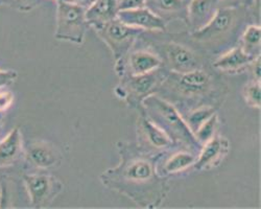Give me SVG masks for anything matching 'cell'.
I'll return each instance as SVG.
<instances>
[{
    "mask_svg": "<svg viewBox=\"0 0 261 209\" xmlns=\"http://www.w3.org/2000/svg\"><path fill=\"white\" fill-rule=\"evenodd\" d=\"M117 150L119 163L101 174L102 184L109 190L124 195L139 207H159L169 192L167 177L158 171L162 154L148 153L137 143L128 141H118Z\"/></svg>",
    "mask_w": 261,
    "mask_h": 209,
    "instance_id": "obj_1",
    "label": "cell"
},
{
    "mask_svg": "<svg viewBox=\"0 0 261 209\" xmlns=\"http://www.w3.org/2000/svg\"><path fill=\"white\" fill-rule=\"evenodd\" d=\"M226 87L204 67L188 72L168 71L156 94L175 106L183 115L202 106L220 107Z\"/></svg>",
    "mask_w": 261,
    "mask_h": 209,
    "instance_id": "obj_2",
    "label": "cell"
},
{
    "mask_svg": "<svg viewBox=\"0 0 261 209\" xmlns=\"http://www.w3.org/2000/svg\"><path fill=\"white\" fill-rule=\"evenodd\" d=\"M248 9L245 6L221 7L202 29L189 33L190 39L201 48L212 54L225 53L227 46L237 45L241 32L248 17Z\"/></svg>",
    "mask_w": 261,
    "mask_h": 209,
    "instance_id": "obj_3",
    "label": "cell"
},
{
    "mask_svg": "<svg viewBox=\"0 0 261 209\" xmlns=\"http://www.w3.org/2000/svg\"><path fill=\"white\" fill-rule=\"evenodd\" d=\"M159 127L175 143L177 148L199 155L202 144L185 122L182 114L172 103L154 93L148 95L139 109Z\"/></svg>",
    "mask_w": 261,
    "mask_h": 209,
    "instance_id": "obj_4",
    "label": "cell"
},
{
    "mask_svg": "<svg viewBox=\"0 0 261 209\" xmlns=\"http://www.w3.org/2000/svg\"><path fill=\"white\" fill-rule=\"evenodd\" d=\"M168 74V70L160 68L140 75H124L115 87V94L129 107L140 109L142 101L150 94L158 91L161 84Z\"/></svg>",
    "mask_w": 261,
    "mask_h": 209,
    "instance_id": "obj_5",
    "label": "cell"
},
{
    "mask_svg": "<svg viewBox=\"0 0 261 209\" xmlns=\"http://www.w3.org/2000/svg\"><path fill=\"white\" fill-rule=\"evenodd\" d=\"M56 3L58 8L55 38L77 45L83 44L88 27L85 18L86 8L67 0H59Z\"/></svg>",
    "mask_w": 261,
    "mask_h": 209,
    "instance_id": "obj_6",
    "label": "cell"
},
{
    "mask_svg": "<svg viewBox=\"0 0 261 209\" xmlns=\"http://www.w3.org/2000/svg\"><path fill=\"white\" fill-rule=\"evenodd\" d=\"M153 50L162 60V66L172 72H188L203 68V59L188 46L175 41H158Z\"/></svg>",
    "mask_w": 261,
    "mask_h": 209,
    "instance_id": "obj_7",
    "label": "cell"
},
{
    "mask_svg": "<svg viewBox=\"0 0 261 209\" xmlns=\"http://www.w3.org/2000/svg\"><path fill=\"white\" fill-rule=\"evenodd\" d=\"M95 32L110 48L115 61L120 60L130 49H133L136 42L144 33L141 29L121 22L118 18L95 30Z\"/></svg>",
    "mask_w": 261,
    "mask_h": 209,
    "instance_id": "obj_8",
    "label": "cell"
},
{
    "mask_svg": "<svg viewBox=\"0 0 261 209\" xmlns=\"http://www.w3.org/2000/svg\"><path fill=\"white\" fill-rule=\"evenodd\" d=\"M32 206L45 208L50 206L63 191L62 182L54 175L46 173H32L23 177Z\"/></svg>",
    "mask_w": 261,
    "mask_h": 209,
    "instance_id": "obj_9",
    "label": "cell"
},
{
    "mask_svg": "<svg viewBox=\"0 0 261 209\" xmlns=\"http://www.w3.org/2000/svg\"><path fill=\"white\" fill-rule=\"evenodd\" d=\"M139 111L140 113L136 122L137 145L139 148L153 154H163L173 148H177L172 140L157 127L143 111Z\"/></svg>",
    "mask_w": 261,
    "mask_h": 209,
    "instance_id": "obj_10",
    "label": "cell"
},
{
    "mask_svg": "<svg viewBox=\"0 0 261 209\" xmlns=\"http://www.w3.org/2000/svg\"><path fill=\"white\" fill-rule=\"evenodd\" d=\"M162 66V60L149 49H130L120 60L115 61V71L119 77L140 75L154 71Z\"/></svg>",
    "mask_w": 261,
    "mask_h": 209,
    "instance_id": "obj_11",
    "label": "cell"
},
{
    "mask_svg": "<svg viewBox=\"0 0 261 209\" xmlns=\"http://www.w3.org/2000/svg\"><path fill=\"white\" fill-rule=\"evenodd\" d=\"M24 157L35 167L47 170L62 162V154L57 146L46 140H33L24 145Z\"/></svg>",
    "mask_w": 261,
    "mask_h": 209,
    "instance_id": "obj_12",
    "label": "cell"
},
{
    "mask_svg": "<svg viewBox=\"0 0 261 209\" xmlns=\"http://www.w3.org/2000/svg\"><path fill=\"white\" fill-rule=\"evenodd\" d=\"M229 141L225 137L216 134L213 138L202 145L197 160L192 165L193 170L204 171L213 169L224 160L229 153Z\"/></svg>",
    "mask_w": 261,
    "mask_h": 209,
    "instance_id": "obj_13",
    "label": "cell"
},
{
    "mask_svg": "<svg viewBox=\"0 0 261 209\" xmlns=\"http://www.w3.org/2000/svg\"><path fill=\"white\" fill-rule=\"evenodd\" d=\"M117 18L121 22L150 33H166L167 28L164 21L146 7L119 11Z\"/></svg>",
    "mask_w": 261,
    "mask_h": 209,
    "instance_id": "obj_14",
    "label": "cell"
},
{
    "mask_svg": "<svg viewBox=\"0 0 261 209\" xmlns=\"http://www.w3.org/2000/svg\"><path fill=\"white\" fill-rule=\"evenodd\" d=\"M197 157V155L188 150L173 148L161 155L158 162V171L163 177L182 173L192 167Z\"/></svg>",
    "mask_w": 261,
    "mask_h": 209,
    "instance_id": "obj_15",
    "label": "cell"
},
{
    "mask_svg": "<svg viewBox=\"0 0 261 209\" xmlns=\"http://www.w3.org/2000/svg\"><path fill=\"white\" fill-rule=\"evenodd\" d=\"M221 8L220 0H190L187 3V28L189 33L206 25Z\"/></svg>",
    "mask_w": 261,
    "mask_h": 209,
    "instance_id": "obj_16",
    "label": "cell"
},
{
    "mask_svg": "<svg viewBox=\"0 0 261 209\" xmlns=\"http://www.w3.org/2000/svg\"><path fill=\"white\" fill-rule=\"evenodd\" d=\"M145 7L161 18L165 24L181 21L187 27L186 0H146Z\"/></svg>",
    "mask_w": 261,
    "mask_h": 209,
    "instance_id": "obj_17",
    "label": "cell"
},
{
    "mask_svg": "<svg viewBox=\"0 0 261 209\" xmlns=\"http://www.w3.org/2000/svg\"><path fill=\"white\" fill-rule=\"evenodd\" d=\"M118 12L117 0H92L85 11L86 22L95 31L116 19Z\"/></svg>",
    "mask_w": 261,
    "mask_h": 209,
    "instance_id": "obj_18",
    "label": "cell"
},
{
    "mask_svg": "<svg viewBox=\"0 0 261 209\" xmlns=\"http://www.w3.org/2000/svg\"><path fill=\"white\" fill-rule=\"evenodd\" d=\"M256 57L247 54L243 47L237 44L221 54L212 63V66L220 71L233 72L247 68Z\"/></svg>",
    "mask_w": 261,
    "mask_h": 209,
    "instance_id": "obj_19",
    "label": "cell"
},
{
    "mask_svg": "<svg viewBox=\"0 0 261 209\" xmlns=\"http://www.w3.org/2000/svg\"><path fill=\"white\" fill-rule=\"evenodd\" d=\"M24 156V144L19 128L13 129L0 141V167L9 166Z\"/></svg>",
    "mask_w": 261,
    "mask_h": 209,
    "instance_id": "obj_20",
    "label": "cell"
},
{
    "mask_svg": "<svg viewBox=\"0 0 261 209\" xmlns=\"http://www.w3.org/2000/svg\"><path fill=\"white\" fill-rule=\"evenodd\" d=\"M260 42L261 28L258 24L247 25L239 37V45L253 57L260 56Z\"/></svg>",
    "mask_w": 261,
    "mask_h": 209,
    "instance_id": "obj_21",
    "label": "cell"
},
{
    "mask_svg": "<svg viewBox=\"0 0 261 209\" xmlns=\"http://www.w3.org/2000/svg\"><path fill=\"white\" fill-rule=\"evenodd\" d=\"M219 108L220 107L216 106H202L188 111L182 116L188 127L190 128V130L192 131V133L194 134L195 131H197L208 118H210L213 114L216 113Z\"/></svg>",
    "mask_w": 261,
    "mask_h": 209,
    "instance_id": "obj_22",
    "label": "cell"
},
{
    "mask_svg": "<svg viewBox=\"0 0 261 209\" xmlns=\"http://www.w3.org/2000/svg\"><path fill=\"white\" fill-rule=\"evenodd\" d=\"M217 129H219V116L215 113L195 131L194 136L203 145L217 134Z\"/></svg>",
    "mask_w": 261,
    "mask_h": 209,
    "instance_id": "obj_23",
    "label": "cell"
},
{
    "mask_svg": "<svg viewBox=\"0 0 261 209\" xmlns=\"http://www.w3.org/2000/svg\"><path fill=\"white\" fill-rule=\"evenodd\" d=\"M243 95L248 106L259 109L261 106V86L260 81L251 80L243 89Z\"/></svg>",
    "mask_w": 261,
    "mask_h": 209,
    "instance_id": "obj_24",
    "label": "cell"
},
{
    "mask_svg": "<svg viewBox=\"0 0 261 209\" xmlns=\"http://www.w3.org/2000/svg\"><path fill=\"white\" fill-rule=\"evenodd\" d=\"M42 0H0V4L7 5L20 12H30L41 4Z\"/></svg>",
    "mask_w": 261,
    "mask_h": 209,
    "instance_id": "obj_25",
    "label": "cell"
},
{
    "mask_svg": "<svg viewBox=\"0 0 261 209\" xmlns=\"http://www.w3.org/2000/svg\"><path fill=\"white\" fill-rule=\"evenodd\" d=\"M118 11L133 10L145 7L146 0H117Z\"/></svg>",
    "mask_w": 261,
    "mask_h": 209,
    "instance_id": "obj_26",
    "label": "cell"
},
{
    "mask_svg": "<svg viewBox=\"0 0 261 209\" xmlns=\"http://www.w3.org/2000/svg\"><path fill=\"white\" fill-rule=\"evenodd\" d=\"M18 77V73L14 70L0 69V88L11 85Z\"/></svg>",
    "mask_w": 261,
    "mask_h": 209,
    "instance_id": "obj_27",
    "label": "cell"
},
{
    "mask_svg": "<svg viewBox=\"0 0 261 209\" xmlns=\"http://www.w3.org/2000/svg\"><path fill=\"white\" fill-rule=\"evenodd\" d=\"M13 102V94L10 91L0 92V111L7 110Z\"/></svg>",
    "mask_w": 261,
    "mask_h": 209,
    "instance_id": "obj_28",
    "label": "cell"
},
{
    "mask_svg": "<svg viewBox=\"0 0 261 209\" xmlns=\"http://www.w3.org/2000/svg\"><path fill=\"white\" fill-rule=\"evenodd\" d=\"M260 63H261L260 56H258L251 62V64L248 66L252 72L253 80H256V81H260Z\"/></svg>",
    "mask_w": 261,
    "mask_h": 209,
    "instance_id": "obj_29",
    "label": "cell"
},
{
    "mask_svg": "<svg viewBox=\"0 0 261 209\" xmlns=\"http://www.w3.org/2000/svg\"><path fill=\"white\" fill-rule=\"evenodd\" d=\"M72 3H75V4H77V5H81V6H83V7H85V8H87L88 7L91 3H92V0H71Z\"/></svg>",
    "mask_w": 261,
    "mask_h": 209,
    "instance_id": "obj_30",
    "label": "cell"
},
{
    "mask_svg": "<svg viewBox=\"0 0 261 209\" xmlns=\"http://www.w3.org/2000/svg\"><path fill=\"white\" fill-rule=\"evenodd\" d=\"M255 3L256 0H244V6L247 8H251Z\"/></svg>",
    "mask_w": 261,
    "mask_h": 209,
    "instance_id": "obj_31",
    "label": "cell"
},
{
    "mask_svg": "<svg viewBox=\"0 0 261 209\" xmlns=\"http://www.w3.org/2000/svg\"><path fill=\"white\" fill-rule=\"evenodd\" d=\"M4 114L2 113V111H0V131H2V128H3V124H4Z\"/></svg>",
    "mask_w": 261,
    "mask_h": 209,
    "instance_id": "obj_32",
    "label": "cell"
},
{
    "mask_svg": "<svg viewBox=\"0 0 261 209\" xmlns=\"http://www.w3.org/2000/svg\"><path fill=\"white\" fill-rule=\"evenodd\" d=\"M233 2H235V0H220V3L222 4V3H227V4H230L229 5V7H234L233 5H232V3Z\"/></svg>",
    "mask_w": 261,
    "mask_h": 209,
    "instance_id": "obj_33",
    "label": "cell"
},
{
    "mask_svg": "<svg viewBox=\"0 0 261 209\" xmlns=\"http://www.w3.org/2000/svg\"><path fill=\"white\" fill-rule=\"evenodd\" d=\"M56 2H59V0H56ZM67 2H71V0H67Z\"/></svg>",
    "mask_w": 261,
    "mask_h": 209,
    "instance_id": "obj_34",
    "label": "cell"
},
{
    "mask_svg": "<svg viewBox=\"0 0 261 209\" xmlns=\"http://www.w3.org/2000/svg\"><path fill=\"white\" fill-rule=\"evenodd\" d=\"M0 6H2V4H0Z\"/></svg>",
    "mask_w": 261,
    "mask_h": 209,
    "instance_id": "obj_35",
    "label": "cell"
}]
</instances>
